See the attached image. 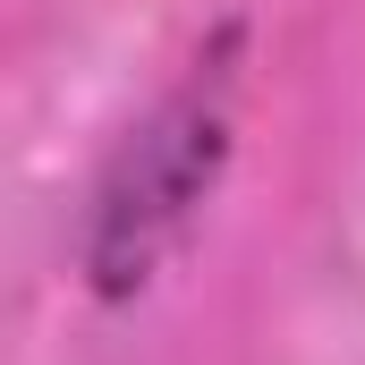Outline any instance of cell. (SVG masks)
<instances>
[{
  "instance_id": "obj_1",
  "label": "cell",
  "mask_w": 365,
  "mask_h": 365,
  "mask_svg": "<svg viewBox=\"0 0 365 365\" xmlns=\"http://www.w3.org/2000/svg\"><path fill=\"white\" fill-rule=\"evenodd\" d=\"M247 34L221 26L195 60H187L170 93L110 145L102 179L86 204V238H77V272L102 306H128L145 297L162 264L179 255L204 221V204L230 179V153H238V51Z\"/></svg>"
}]
</instances>
